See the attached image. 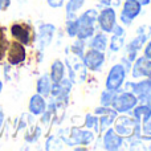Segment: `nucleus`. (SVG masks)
<instances>
[{
    "mask_svg": "<svg viewBox=\"0 0 151 151\" xmlns=\"http://www.w3.org/2000/svg\"><path fill=\"white\" fill-rule=\"evenodd\" d=\"M97 17H98V12H97L96 8H90V9L85 11L82 15L77 16V39L86 41L96 33Z\"/></svg>",
    "mask_w": 151,
    "mask_h": 151,
    "instance_id": "obj_1",
    "label": "nucleus"
},
{
    "mask_svg": "<svg viewBox=\"0 0 151 151\" xmlns=\"http://www.w3.org/2000/svg\"><path fill=\"white\" fill-rule=\"evenodd\" d=\"M114 130L123 138L133 135V134H141V122L135 119L133 115L122 114L115 117L114 119Z\"/></svg>",
    "mask_w": 151,
    "mask_h": 151,
    "instance_id": "obj_2",
    "label": "nucleus"
},
{
    "mask_svg": "<svg viewBox=\"0 0 151 151\" xmlns=\"http://www.w3.org/2000/svg\"><path fill=\"white\" fill-rule=\"evenodd\" d=\"M11 36L13 40L21 42L23 45H31L36 40V32L29 24L24 21H15L9 27Z\"/></svg>",
    "mask_w": 151,
    "mask_h": 151,
    "instance_id": "obj_3",
    "label": "nucleus"
},
{
    "mask_svg": "<svg viewBox=\"0 0 151 151\" xmlns=\"http://www.w3.org/2000/svg\"><path fill=\"white\" fill-rule=\"evenodd\" d=\"M72 53V52H70ZM65 64H66V68H68V72H69V80L70 82L73 83H82L83 81L86 80V66L83 64L82 58L78 57L72 53L70 56H68L65 60Z\"/></svg>",
    "mask_w": 151,
    "mask_h": 151,
    "instance_id": "obj_4",
    "label": "nucleus"
},
{
    "mask_svg": "<svg viewBox=\"0 0 151 151\" xmlns=\"http://www.w3.org/2000/svg\"><path fill=\"white\" fill-rule=\"evenodd\" d=\"M69 138L66 137H61L64 141V143L69 145V146H76V145H82V146H90V143H93L94 139H96V135L91 130L86 129H80V127H72L70 131H69Z\"/></svg>",
    "mask_w": 151,
    "mask_h": 151,
    "instance_id": "obj_5",
    "label": "nucleus"
},
{
    "mask_svg": "<svg viewBox=\"0 0 151 151\" xmlns=\"http://www.w3.org/2000/svg\"><path fill=\"white\" fill-rule=\"evenodd\" d=\"M126 73L127 70L125 69V66L122 64H114V65L110 68V72L106 77V82H105V86L109 90H115L118 91L122 85L125 83L126 80Z\"/></svg>",
    "mask_w": 151,
    "mask_h": 151,
    "instance_id": "obj_6",
    "label": "nucleus"
},
{
    "mask_svg": "<svg viewBox=\"0 0 151 151\" xmlns=\"http://www.w3.org/2000/svg\"><path fill=\"white\" fill-rule=\"evenodd\" d=\"M138 104V98L135 94H133L131 91L125 90L123 93H118L115 96L114 101L111 104V107L117 113H127L133 109L135 105Z\"/></svg>",
    "mask_w": 151,
    "mask_h": 151,
    "instance_id": "obj_7",
    "label": "nucleus"
},
{
    "mask_svg": "<svg viewBox=\"0 0 151 151\" xmlns=\"http://www.w3.org/2000/svg\"><path fill=\"white\" fill-rule=\"evenodd\" d=\"M5 58H7L8 65H11V66H17L20 64H23L27 60L25 45H23L21 42L16 41V40L9 41V47H8Z\"/></svg>",
    "mask_w": 151,
    "mask_h": 151,
    "instance_id": "obj_8",
    "label": "nucleus"
},
{
    "mask_svg": "<svg viewBox=\"0 0 151 151\" xmlns=\"http://www.w3.org/2000/svg\"><path fill=\"white\" fill-rule=\"evenodd\" d=\"M141 11H142V5L138 0H125L119 15L121 23L123 25H130L135 20L137 16L141 13Z\"/></svg>",
    "mask_w": 151,
    "mask_h": 151,
    "instance_id": "obj_9",
    "label": "nucleus"
},
{
    "mask_svg": "<svg viewBox=\"0 0 151 151\" xmlns=\"http://www.w3.org/2000/svg\"><path fill=\"white\" fill-rule=\"evenodd\" d=\"M105 60H106V58H105L104 52L91 49V48L88 49V52H86L82 57V61H83V64H85L86 69H89V70H91V72L101 70L105 64Z\"/></svg>",
    "mask_w": 151,
    "mask_h": 151,
    "instance_id": "obj_10",
    "label": "nucleus"
},
{
    "mask_svg": "<svg viewBox=\"0 0 151 151\" xmlns=\"http://www.w3.org/2000/svg\"><path fill=\"white\" fill-rule=\"evenodd\" d=\"M117 15H115V11L114 8L109 7H105L101 12L98 13V17H97V23H98V27L102 32L105 33H111V29L117 23Z\"/></svg>",
    "mask_w": 151,
    "mask_h": 151,
    "instance_id": "obj_11",
    "label": "nucleus"
},
{
    "mask_svg": "<svg viewBox=\"0 0 151 151\" xmlns=\"http://www.w3.org/2000/svg\"><path fill=\"white\" fill-rule=\"evenodd\" d=\"M125 143H126L125 138L121 137L113 127L107 129L105 131L104 137H102V145H104L105 150H111V151L119 150V149H122Z\"/></svg>",
    "mask_w": 151,
    "mask_h": 151,
    "instance_id": "obj_12",
    "label": "nucleus"
},
{
    "mask_svg": "<svg viewBox=\"0 0 151 151\" xmlns=\"http://www.w3.org/2000/svg\"><path fill=\"white\" fill-rule=\"evenodd\" d=\"M55 31L56 29L53 24H42V25H40L39 32L36 35V41H37V45H39L40 52H44L45 48L49 47V44L52 42Z\"/></svg>",
    "mask_w": 151,
    "mask_h": 151,
    "instance_id": "obj_13",
    "label": "nucleus"
},
{
    "mask_svg": "<svg viewBox=\"0 0 151 151\" xmlns=\"http://www.w3.org/2000/svg\"><path fill=\"white\" fill-rule=\"evenodd\" d=\"M131 76L134 78L151 77V60L146 58L145 56L135 58L134 65H131Z\"/></svg>",
    "mask_w": 151,
    "mask_h": 151,
    "instance_id": "obj_14",
    "label": "nucleus"
},
{
    "mask_svg": "<svg viewBox=\"0 0 151 151\" xmlns=\"http://www.w3.org/2000/svg\"><path fill=\"white\" fill-rule=\"evenodd\" d=\"M125 89L127 91H131L133 94H135L137 98L142 96H149L151 94V77H147V80L139 81V82H126Z\"/></svg>",
    "mask_w": 151,
    "mask_h": 151,
    "instance_id": "obj_15",
    "label": "nucleus"
},
{
    "mask_svg": "<svg viewBox=\"0 0 151 151\" xmlns=\"http://www.w3.org/2000/svg\"><path fill=\"white\" fill-rule=\"evenodd\" d=\"M47 109V102H45V97L41 94L36 93L29 98L28 104V110L32 115H41Z\"/></svg>",
    "mask_w": 151,
    "mask_h": 151,
    "instance_id": "obj_16",
    "label": "nucleus"
},
{
    "mask_svg": "<svg viewBox=\"0 0 151 151\" xmlns=\"http://www.w3.org/2000/svg\"><path fill=\"white\" fill-rule=\"evenodd\" d=\"M130 114L135 118L138 122H145L151 117V104H137L133 109L130 110Z\"/></svg>",
    "mask_w": 151,
    "mask_h": 151,
    "instance_id": "obj_17",
    "label": "nucleus"
},
{
    "mask_svg": "<svg viewBox=\"0 0 151 151\" xmlns=\"http://www.w3.org/2000/svg\"><path fill=\"white\" fill-rule=\"evenodd\" d=\"M98 133H105L109 127H111L113 122H114L115 117H117V111L110 107L106 113L98 115Z\"/></svg>",
    "mask_w": 151,
    "mask_h": 151,
    "instance_id": "obj_18",
    "label": "nucleus"
},
{
    "mask_svg": "<svg viewBox=\"0 0 151 151\" xmlns=\"http://www.w3.org/2000/svg\"><path fill=\"white\" fill-rule=\"evenodd\" d=\"M89 47L91 49L96 50H101V52H105L107 48V36L105 35V32H97L93 36L89 39Z\"/></svg>",
    "mask_w": 151,
    "mask_h": 151,
    "instance_id": "obj_19",
    "label": "nucleus"
},
{
    "mask_svg": "<svg viewBox=\"0 0 151 151\" xmlns=\"http://www.w3.org/2000/svg\"><path fill=\"white\" fill-rule=\"evenodd\" d=\"M52 85H53V82H52V80H50L49 74H42L36 82V91L47 98V97L50 96Z\"/></svg>",
    "mask_w": 151,
    "mask_h": 151,
    "instance_id": "obj_20",
    "label": "nucleus"
},
{
    "mask_svg": "<svg viewBox=\"0 0 151 151\" xmlns=\"http://www.w3.org/2000/svg\"><path fill=\"white\" fill-rule=\"evenodd\" d=\"M49 77L53 83L60 82L64 77H65V64L60 60H55L53 64L50 65V73Z\"/></svg>",
    "mask_w": 151,
    "mask_h": 151,
    "instance_id": "obj_21",
    "label": "nucleus"
},
{
    "mask_svg": "<svg viewBox=\"0 0 151 151\" xmlns=\"http://www.w3.org/2000/svg\"><path fill=\"white\" fill-rule=\"evenodd\" d=\"M85 0H68L66 3V19H76L77 13L80 12V9L83 7Z\"/></svg>",
    "mask_w": 151,
    "mask_h": 151,
    "instance_id": "obj_22",
    "label": "nucleus"
},
{
    "mask_svg": "<svg viewBox=\"0 0 151 151\" xmlns=\"http://www.w3.org/2000/svg\"><path fill=\"white\" fill-rule=\"evenodd\" d=\"M8 47H9V40L7 39V29L4 27H0V63L5 58Z\"/></svg>",
    "mask_w": 151,
    "mask_h": 151,
    "instance_id": "obj_23",
    "label": "nucleus"
},
{
    "mask_svg": "<svg viewBox=\"0 0 151 151\" xmlns=\"http://www.w3.org/2000/svg\"><path fill=\"white\" fill-rule=\"evenodd\" d=\"M115 96H117V91L115 90H104L101 93V97H99V102H101L102 106H106V107H111V104L114 101Z\"/></svg>",
    "mask_w": 151,
    "mask_h": 151,
    "instance_id": "obj_24",
    "label": "nucleus"
},
{
    "mask_svg": "<svg viewBox=\"0 0 151 151\" xmlns=\"http://www.w3.org/2000/svg\"><path fill=\"white\" fill-rule=\"evenodd\" d=\"M125 44V35H111L110 40V50L111 52H119Z\"/></svg>",
    "mask_w": 151,
    "mask_h": 151,
    "instance_id": "obj_25",
    "label": "nucleus"
},
{
    "mask_svg": "<svg viewBox=\"0 0 151 151\" xmlns=\"http://www.w3.org/2000/svg\"><path fill=\"white\" fill-rule=\"evenodd\" d=\"M61 145H64V141L61 138V135H50L47 139L45 143V150H58L61 149Z\"/></svg>",
    "mask_w": 151,
    "mask_h": 151,
    "instance_id": "obj_26",
    "label": "nucleus"
},
{
    "mask_svg": "<svg viewBox=\"0 0 151 151\" xmlns=\"http://www.w3.org/2000/svg\"><path fill=\"white\" fill-rule=\"evenodd\" d=\"M85 127L91 131L98 133V115L96 114H86L85 117Z\"/></svg>",
    "mask_w": 151,
    "mask_h": 151,
    "instance_id": "obj_27",
    "label": "nucleus"
},
{
    "mask_svg": "<svg viewBox=\"0 0 151 151\" xmlns=\"http://www.w3.org/2000/svg\"><path fill=\"white\" fill-rule=\"evenodd\" d=\"M66 33L69 37H77V31H78V24H77V17L76 19H66Z\"/></svg>",
    "mask_w": 151,
    "mask_h": 151,
    "instance_id": "obj_28",
    "label": "nucleus"
},
{
    "mask_svg": "<svg viewBox=\"0 0 151 151\" xmlns=\"http://www.w3.org/2000/svg\"><path fill=\"white\" fill-rule=\"evenodd\" d=\"M47 3L52 8H60V7H63L64 0H47Z\"/></svg>",
    "mask_w": 151,
    "mask_h": 151,
    "instance_id": "obj_29",
    "label": "nucleus"
},
{
    "mask_svg": "<svg viewBox=\"0 0 151 151\" xmlns=\"http://www.w3.org/2000/svg\"><path fill=\"white\" fill-rule=\"evenodd\" d=\"M143 56L146 58H149V60H151V40L149 42H147L146 48H145V52H143Z\"/></svg>",
    "mask_w": 151,
    "mask_h": 151,
    "instance_id": "obj_30",
    "label": "nucleus"
},
{
    "mask_svg": "<svg viewBox=\"0 0 151 151\" xmlns=\"http://www.w3.org/2000/svg\"><path fill=\"white\" fill-rule=\"evenodd\" d=\"M11 5V0H0V11H7Z\"/></svg>",
    "mask_w": 151,
    "mask_h": 151,
    "instance_id": "obj_31",
    "label": "nucleus"
},
{
    "mask_svg": "<svg viewBox=\"0 0 151 151\" xmlns=\"http://www.w3.org/2000/svg\"><path fill=\"white\" fill-rule=\"evenodd\" d=\"M4 122H5V117H4V111H3V107L0 106V131H1L3 126H4Z\"/></svg>",
    "mask_w": 151,
    "mask_h": 151,
    "instance_id": "obj_32",
    "label": "nucleus"
},
{
    "mask_svg": "<svg viewBox=\"0 0 151 151\" xmlns=\"http://www.w3.org/2000/svg\"><path fill=\"white\" fill-rule=\"evenodd\" d=\"M99 3H101L102 5H105V7H109L110 4H111V0H98Z\"/></svg>",
    "mask_w": 151,
    "mask_h": 151,
    "instance_id": "obj_33",
    "label": "nucleus"
},
{
    "mask_svg": "<svg viewBox=\"0 0 151 151\" xmlns=\"http://www.w3.org/2000/svg\"><path fill=\"white\" fill-rule=\"evenodd\" d=\"M121 3H122V0H111V4L110 5H115V7H118V5H121Z\"/></svg>",
    "mask_w": 151,
    "mask_h": 151,
    "instance_id": "obj_34",
    "label": "nucleus"
},
{
    "mask_svg": "<svg viewBox=\"0 0 151 151\" xmlns=\"http://www.w3.org/2000/svg\"><path fill=\"white\" fill-rule=\"evenodd\" d=\"M139 3H141V5L143 7V5H149L150 3H151V0H138Z\"/></svg>",
    "mask_w": 151,
    "mask_h": 151,
    "instance_id": "obj_35",
    "label": "nucleus"
},
{
    "mask_svg": "<svg viewBox=\"0 0 151 151\" xmlns=\"http://www.w3.org/2000/svg\"><path fill=\"white\" fill-rule=\"evenodd\" d=\"M1 90H3V81L0 80V94H1Z\"/></svg>",
    "mask_w": 151,
    "mask_h": 151,
    "instance_id": "obj_36",
    "label": "nucleus"
},
{
    "mask_svg": "<svg viewBox=\"0 0 151 151\" xmlns=\"http://www.w3.org/2000/svg\"><path fill=\"white\" fill-rule=\"evenodd\" d=\"M151 142V141H150ZM149 150H151V143H150V146H149Z\"/></svg>",
    "mask_w": 151,
    "mask_h": 151,
    "instance_id": "obj_37",
    "label": "nucleus"
}]
</instances>
